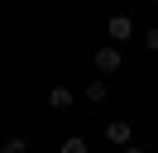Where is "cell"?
Listing matches in <instances>:
<instances>
[{"mask_svg": "<svg viewBox=\"0 0 158 153\" xmlns=\"http://www.w3.org/2000/svg\"><path fill=\"white\" fill-rule=\"evenodd\" d=\"M106 38H110V43H129V38H134V19H129V14H110L106 19Z\"/></svg>", "mask_w": 158, "mask_h": 153, "instance_id": "6da1fadb", "label": "cell"}, {"mask_svg": "<svg viewBox=\"0 0 158 153\" xmlns=\"http://www.w3.org/2000/svg\"><path fill=\"white\" fill-rule=\"evenodd\" d=\"M129 139H134V124L129 120H106V143H115V148L125 153V148H134Z\"/></svg>", "mask_w": 158, "mask_h": 153, "instance_id": "7a4b0ae2", "label": "cell"}, {"mask_svg": "<svg viewBox=\"0 0 158 153\" xmlns=\"http://www.w3.org/2000/svg\"><path fill=\"white\" fill-rule=\"evenodd\" d=\"M120 62H125V57H120V48H115V43H101V48H96V72H101V76L120 72Z\"/></svg>", "mask_w": 158, "mask_h": 153, "instance_id": "3957f363", "label": "cell"}, {"mask_svg": "<svg viewBox=\"0 0 158 153\" xmlns=\"http://www.w3.org/2000/svg\"><path fill=\"white\" fill-rule=\"evenodd\" d=\"M48 105H53V110H67V105H72V86H53V91H48Z\"/></svg>", "mask_w": 158, "mask_h": 153, "instance_id": "277c9868", "label": "cell"}, {"mask_svg": "<svg viewBox=\"0 0 158 153\" xmlns=\"http://www.w3.org/2000/svg\"><path fill=\"white\" fill-rule=\"evenodd\" d=\"M106 96H110V81H101V76H96V81H86V101H106Z\"/></svg>", "mask_w": 158, "mask_h": 153, "instance_id": "5b68a950", "label": "cell"}, {"mask_svg": "<svg viewBox=\"0 0 158 153\" xmlns=\"http://www.w3.org/2000/svg\"><path fill=\"white\" fill-rule=\"evenodd\" d=\"M58 153H86V139H81V134H72V139H62Z\"/></svg>", "mask_w": 158, "mask_h": 153, "instance_id": "8992f818", "label": "cell"}, {"mask_svg": "<svg viewBox=\"0 0 158 153\" xmlns=\"http://www.w3.org/2000/svg\"><path fill=\"white\" fill-rule=\"evenodd\" d=\"M0 153H29V143H24L19 134H15V139H5V148H0Z\"/></svg>", "mask_w": 158, "mask_h": 153, "instance_id": "52a82bcc", "label": "cell"}, {"mask_svg": "<svg viewBox=\"0 0 158 153\" xmlns=\"http://www.w3.org/2000/svg\"><path fill=\"white\" fill-rule=\"evenodd\" d=\"M144 48H148V53H158V24H153V29H144Z\"/></svg>", "mask_w": 158, "mask_h": 153, "instance_id": "ba28073f", "label": "cell"}, {"mask_svg": "<svg viewBox=\"0 0 158 153\" xmlns=\"http://www.w3.org/2000/svg\"><path fill=\"white\" fill-rule=\"evenodd\" d=\"M125 153H144V148H125Z\"/></svg>", "mask_w": 158, "mask_h": 153, "instance_id": "9c48e42d", "label": "cell"}, {"mask_svg": "<svg viewBox=\"0 0 158 153\" xmlns=\"http://www.w3.org/2000/svg\"><path fill=\"white\" fill-rule=\"evenodd\" d=\"M153 10H158V0H153Z\"/></svg>", "mask_w": 158, "mask_h": 153, "instance_id": "30bf717a", "label": "cell"}]
</instances>
